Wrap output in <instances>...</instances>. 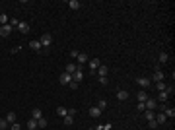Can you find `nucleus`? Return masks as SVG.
I'll return each mask as SVG.
<instances>
[{"label": "nucleus", "mask_w": 175, "mask_h": 130, "mask_svg": "<svg viewBox=\"0 0 175 130\" xmlns=\"http://www.w3.org/2000/svg\"><path fill=\"white\" fill-rule=\"evenodd\" d=\"M68 6H70V10H80L82 4H80L78 0H70V2H68Z\"/></svg>", "instance_id": "b1692460"}, {"label": "nucleus", "mask_w": 175, "mask_h": 130, "mask_svg": "<svg viewBox=\"0 0 175 130\" xmlns=\"http://www.w3.org/2000/svg\"><path fill=\"white\" fill-rule=\"evenodd\" d=\"M97 74H99V76H107V74H109V68H107L105 64H99V68H97Z\"/></svg>", "instance_id": "a211bd4d"}, {"label": "nucleus", "mask_w": 175, "mask_h": 130, "mask_svg": "<svg viewBox=\"0 0 175 130\" xmlns=\"http://www.w3.org/2000/svg\"><path fill=\"white\" fill-rule=\"evenodd\" d=\"M99 64H101V62H99L97 58H91V60H88V68H90L91 72H95L97 68H99Z\"/></svg>", "instance_id": "423d86ee"}, {"label": "nucleus", "mask_w": 175, "mask_h": 130, "mask_svg": "<svg viewBox=\"0 0 175 130\" xmlns=\"http://www.w3.org/2000/svg\"><path fill=\"white\" fill-rule=\"evenodd\" d=\"M78 56V51H70V58H76Z\"/></svg>", "instance_id": "58836bf2"}, {"label": "nucleus", "mask_w": 175, "mask_h": 130, "mask_svg": "<svg viewBox=\"0 0 175 130\" xmlns=\"http://www.w3.org/2000/svg\"><path fill=\"white\" fill-rule=\"evenodd\" d=\"M29 49H31V51H35V52H39L41 49H43V47H41L39 39H35V41H31V43H29Z\"/></svg>", "instance_id": "9b49d317"}, {"label": "nucleus", "mask_w": 175, "mask_h": 130, "mask_svg": "<svg viewBox=\"0 0 175 130\" xmlns=\"http://www.w3.org/2000/svg\"><path fill=\"white\" fill-rule=\"evenodd\" d=\"M90 130H95V128H90Z\"/></svg>", "instance_id": "ea45409f"}, {"label": "nucleus", "mask_w": 175, "mask_h": 130, "mask_svg": "<svg viewBox=\"0 0 175 130\" xmlns=\"http://www.w3.org/2000/svg\"><path fill=\"white\" fill-rule=\"evenodd\" d=\"M8 120V124H14L16 122V113H6V117H4Z\"/></svg>", "instance_id": "4be33fe9"}, {"label": "nucleus", "mask_w": 175, "mask_h": 130, "mask_svg": "<svg viewBox=\"0 0 175 130\" xmlns=\"http://www.w3.org/2000/svg\"><path fill=\"white\" fill-rule=\"evenodd\" d=\"M167 97H169L167 91H160V93H158V99H160L162 103H165V101H167Z\"/></svg>", "instance_id": "5701e85b"}, {"label": "nucleus", "mask_w": 175, "mask_h": 130, "mask_svg": "<svg viewBox=\"0 0 175 130\" xmlns=\"http://www.w3.org/2000/svg\"><path fill=\"white\" fill-rule=\"evenodd\" d=\"M39 43H41V47H51L53 45V37L49 35V33H45V35H41Z\"/></svg>", "instance_id": "f257e3e1"}, {"label": "nucleus", "mask_w": 175, "mask_h": 130, "mask_svg": "<svg viewBox=\"0 0 175 130\" xmlns=\"http://www.w3.org/2000/svg\"><path fill=\"white\" fill-rule=\"evenodd\" d=\"M76 58H78V62H80V64H88V60H90L86 52H78V56H76Z\"/></svg>", "instance_id": "2eb2a0df"}, {"label": "nucleus", "mask_w": 175, "mask_h": 130, "mask_svg": "<svg viewBox=\"0 0 175 130\" xmlns=\"http://www.w3.org/2000/svg\"><path fill=\"white\" fill-rule=\"evenodd\" d=\"M152 80H154L156 84H158V82H163V72L160 70V68H158V70L154 72V76H152Z\"/></svg>", "instance_id": "9d476101"}, {"label": "nucleus", "mask_w": 175, "mask_h": 130, "mask_svg": "<svg viewBox=\"0 0 175 130\" xmlns=\"http://www.w3.org/2000/svg\"><path fill=\"white\" fill-rule=\"evenodd\" d=\"M82 80H84V72H82V66H78V70L72 74V82H78L80 84Z\"/></svg>", "instance_id": "7ed1b4c3"}, {"label": "nucleus", "mask_w": 175, "mask_h": 130, "mask_svg": "<svg viewBox=\"0 0 175 130\" xmlns=\"http://www.w3.org/2000/svg\"><path fill=\"white\" fill-rule=\"evenodd\" d=\"M10 128V124H8L6 118H0V130H8Z\"/></svg>", "instance_id": "cd10ccee"}, {"label": "nucleus", "mask_w": 175, "mask_h": 130, "mask_svg": "<svg viewBox=\"0 0 175 130\" xmlns=\"http://www.w3.org/2000/svg\"><path fill=\"white\" fill-rule=\"evenodd\" d=\"M163 115H165L167 118H173L175 117V109L173 107H165V109H163Z\"/></svg>", "instance_id": "f3484780"}, {"label": "nucleus", "mask_w": 175, "mask_h": 130, "mask_svg": "<svg viewBox=\"0 0 175 130\" xmlns=\"http://www.w3.org/2000/svg\"><path fill=\"white\" fill-rule=\"evenodd\" d=\"M12 29H14V27L10 25V23H6V25H0V37H10Z\"/></svg>", "instance_id": "f03ea898"}, {"label": "nucleus", "mask_w": 175, "mask_h": 130, "mask_svg": "<svg viewBox=\"0 0 175 130\" xmlns=\"http://www.w3.org/2000/svg\"><path fill=\"white\" fill-rule=\"evenodd\" d=\"M142 117L146 118V120H154V117H156V111H148V109H146V111L142 113Z\"/></svg>", "instance_id": "dca6fc26"}, {"label": "nucleus", "mask_w": 175, "mask_h": 130, "mask_svg": "<svg viewBox=\"0 0 175 130\" xmlns=\"http://www.w3.org/2000/svg\"><path fill=\"white\" fill-rule=\"evenodd\" d=\"M99 84H101V85L107 84V76H99Z\"/></svg>", "instance_id": "72a5a7b5"}, {"label": "nucleus", "mask_w": 175, "mask_h": 130, "mask_svg": "<svg viewBox=\"0 0 175 130\" xmlns=\"http://www.w3.org/2000/svg\"><path fill=\"white\" fill-rule=\"evenodd\" d=\"M8 21H10V18H8L6 14H0V25H6Z\"/></svg>", "instance_id": "c756f323"}, {"label": "nucleus", "mask_w": 175, "mask_h": 130, "mask_svg": "<svg viewBox=\"0 0 175 130\" xmlns=\"http://www.w3.org/2000/svg\"><path fill=\"white\" fill-rule=\"evenodd\" d=\"M90 117H93V118H99V117H101V109H99L97 105H93V107L90 109Z\"/></svg>", "instance_id": "6e6552de"}, {"label": "nucleus", "mask_w": 175, "mask_h": 130, "mask_svg": "<svg viewBox=\"0 0 175 130\" xmlns=\"http://www.w3.org/2000/svg\"><path fill=\"white\" fill-rule=\"evenodd\" d=\"M76 70H78V66L74 64V62H68V64L64 66V72H66V74H70V76H72V74H74Z\"/></svg>", "instance_id": "1a4fd4ad"}, {"label": "nucleus", "mask_w": 175, "mask_h": 130, "mask_svg": "<svg viewBox=\"0 0 175 130\" xmlns=\"http://www.w3.org/2000/svg\"><path fill=\"white\" fill-rule=\"evenodd\" d=\"M144 107H146V109H148V111H156V101H154V99H146V101H144Z\"/></svg>", "instance_id": "ddd939ff"}, {"label": "nucleus", "mask_w": 175, "mask_h": 130, "mask_svg": "<svg viewBox=\"0 0 175 130\" xmlns=\"http://www.w3.org/2000/svg\"><path fill=\"white\" fill-rule=\"evenodd\" d=\"M8 23H10V25H12V27H18V20H10V21H8Z\"/></svg>", "instance_id": "e433bc0d"}, {"label": "nucleus", "mask_w": 175, "mask_h": 130, "mask_svg": "<svg viewBox=\"0 0 175 130\" xmlns=\"http://www.w3.org/2000/svg\"><path fill=\"white\" fill-rule=\"evenodd\" d=\"M68 85H70L72 89H78V85H80V84H78V82H70V84H68Z\"/></svg>", "instance_id": "c9c22d12"}, {"label": "nucleus", "mask_w": 175, "mask_h": 130, "mask_svg": "<svg viewBox=\"0 0 175 130\" xmlns=\"http://www.w3.org/2000/svg\"><path fill=\"white\" fill-rule=\"evenodd\" d=\"M136 84L140 85L142 89H146V87L150 85V80H148V78H138V80H136Z\"/></svg>", "instance_id": "4468645a"}, {"label": "nucleus", "mask_w": 175, "mask_h": 130, "mask_svg": "<svg viewBox=\"0 0 175 130\" xmlns=\"http://www.w3.org/2000/svg\"><path fill=\"white\" fill-rule=\"evenodd\" d=\"M16 29L26 35V33H29V23H27V21H18V27H16Z\"/></svg>", "instance_id": "20e7f679"}, {"label": "nucleus", "mask_w": 175, "mask_h": 130, "mask_svg": "<svg viewBox=\"0 0 175 130\" xmlns=\"http://www.w3.org/2000/svg\"><path fill=\"white\" fill-rule=\"evenodd\" d=\"M31 118H35V120L43 118V113H41V109H33V111H31Z\"/></svg>", "instance_id": "6ab92c4d"}, {"label": "nucleus", "mask_w": 175, "mask_h": 130, "mask_svg": "<svg viewBox=\"0 0 175 130\" xmlns=\"http://www.w3.org/2000/svg\"><path fill=\"white\" fill-rule=\"evenodd\" d=\"M117 99H119V101H127V99H129V91L119 89L117 91Z\"/></svg>", "instance_id": "f8f14e48"}, {"label": "nucleus", "mask_w": 175, "mask_h": 130, "mask_svg": "<svg viewBox=\"0 0 175 130\" xmlns=\"http://www.w3.org/2000/svg\"><path fill=\"white\" fill-rule=\"evenodd\" d=\"M62 120H64V124H66V126H72V124H74V117H70V115H66V117L62 118Z\"/></svg>", "instance_id": "bb28decb"}, {"label": "nucleus", "mask_w": 175, "mask_h": 130, "mask_svg": "<svg viewBox=\"0 0 175 130\" xmlns=\"http://www.w3.org/2000/svg\"><path fill=\"white\" fill-rule=\"evenodd\" d=\"M57 115L64 118L66 115H68V109H66V107H57Z\"/></svg>", "instance_id": "412c9836"}, {"label": "nucleus", "mask_w": 175, "mask_h": 130, "mask_svg": "<svg viewBox=\"0 0 175 130\" xmlns=\"http://www.w3.org/2000/svg\"><path fill=\"white\" fill-rule=\"evenodd\" d=\"M27 128L29 130H37V120H35V118H29V120H27Z\"/></svg>", "instance_id": "393cba45"}, {"label": "nucleus", "mask_w": 175, "mask_h": 130, "mask_svg": "<svg viewBox=\"0 0 175 130\" xmlns=\"http://www.w3.org/2000/svg\"><path fill=\"white\" fill-rule=\"evenodd\" d=\"M45 126H47V118H45V117H43V118H39V120H37V130L45 128Z\"/></svg>", "instance_id": "a878e982"}, {"label": "nucleus", "mask_w": 175, "mask_h": 130, "mask_svg": "<svg viewBox=\"0 0 175 130\" xmlns=\"http://www.w3.org/2000/svg\"><path fill=\"white\" fill-rule=\"evenodd\" d=\"M148 126L154 130V128H158V122H156V120H148Z\"/></svg>", "instance_id": "473e14b6"}, {"label": "nucleus", "mask_w": 175, "mask_h": 130, "mask_svg": "<svg viewBox=\"0 0 175 130\" xmlns=\"http://www.w3.org/2000/svg\"><path fill=\"white\" fill-rule=\"evenodd\" d=\"M167 60H169V54H167V52H160V62H162V64H165Z\"/></svg>", "instance_id": "c85d7f7f"}, {"label": "nucleus", "mask_w": 175, "mask_h": 130, "mask_svg": "<svg viewBox=\"0 0 175 130\" xmlns=\"http://www.w3.org/2000/svg\"><path fill=\"white\" fill-rule=\"evenodd\" d=\"M136 109L140 111V113H144V111H146V107H144V103H138V105H136Z\"/></svg>", "instance_id": "f704fd0d"}, {"label": "nucleus", "mask_w": 175, "mask_h": 130, "mask_svg": "<svg viewBox=\"0 0 175 130\" xmlns=\"http://www.w3.org/2000/svg\"><path fill=\"white\" fill-rule=\"evenodd\" d=\"M154 120H156V122H158V126H160V124H165V120H167V117H165L163 113H156Z\"/></svg>", "instance_id": "0eeeda50"}, {"label": "nucleus", "mask_w": 175, "mask_h": 130, "mask_svg": "<svg viewBox=\"0 0 175 130\" xmlns=\"http://www.w3.org/2000/svg\"><path fill=\"white\" fill-rule=\"evenodd\" d=\"M58 80H60V84H62V85H68V84L72 82V76H70V74H66V72H62Z\"/></svg>", "instance_id": "39448f33"}, {"label": "nucleus", "mask_w": 175, "mask_h": 130, "mask_svg": "<svg viewBox=\"0 0 175 130\" xmlns=\"http://www.w3.org/2000/svg\"><path fill=\"white\" fill-rule=\"evenodd\" d=\"M10 130H19V124H18V122H14L12 126H10Z\"/></svg>", "instance_id": "4c0bfd02"}, {"label": "nucleus", "mask_w": 175, "mask_h": 130, "mask_svg": "<svg viewBox=\"0 0 175 130\" xmlns=\"http://www.w3.org/2000/svg\"><path fill=\"white\" fill-rule=\"evenodd\" d=\"M97 107H99V109L103 111L105 107H107V101H105V99H99V101H97Z\"/></svg>", "instance_id": "2f4dec72"}, {"label": "nucleus", "mask_w": 175, "mask_h": 130, "mask_svg": "<svg viewBox=\"0 0 175 130\" xmlns=\"http://www.w3.org/2000/svg\"><path fill=\"white\" fill-rule=\"evenodd\" d=\"M156 87H158V91H165V87H167V85H165V82H158V84H156Z\"/></svg>", "instance_id": "7c9ffc66"}, {"label": "nucleus", "mask_w": 175, "mask_h": 130, "mask_svg": "<svg viewBox=\"0 0 175 130\" xmlns=\"http://www.w3.org/2000/svg\"><path fill=\"white\" fill-rule=\"evenodd\" d=\"M146 99H148V93H146L144 89H140V91H138V103H144Z\"/></svg>", "instance_id": "aec40b11"}]
</instances>
